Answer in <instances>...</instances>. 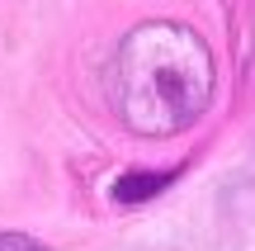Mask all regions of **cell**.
<instances>
[{
	"instance_id": "6da1fadb",
	"label": "cell",
	"mask_w": 255,
	"mask_h": 251,
	"mask_svg": "<svg viewBox=\"0 0 255 251\" xmlns=\"http://www.w3.org/2000/svg\"><path fill=\"white\" fill-rule=\"evenodd\" d=\"M213 52L189 24L151 19L119 43L109 95L123 128L137 138H175L213 104Z\"/></svg>"
},
{
	"instance_id": "7a4b0ae2",
	"label": "cell",
	"mask_w": 255,
	"mask_h": 251,
	"mask_svg": "<svg viewBox=\"0 0 255 251\" xmlns=\"http://www.w3.org/2000/svg\"><path fill=\"white\" fill-rule=\"evenodd\" d=\"M175 176H180V171H123L119 185H114V199H119V204H142V199L161 195Z\"/></svg>"
},
{
	"instance_id": "3957f363",
	"label": "cell",
	"mask_w": 255,
	"mask_h": 251,
	"mask_svg": "<svg viewBox=\"0 0 255 251\" xmlns=\"http://www.w3.org/2000/svg\"><path fill=\"white\" fill-rule=\"evenodd\" d=\"M0 251H52V247L28 237V233H0Z\"/></svg>"
}]
</instances>
